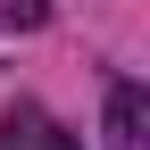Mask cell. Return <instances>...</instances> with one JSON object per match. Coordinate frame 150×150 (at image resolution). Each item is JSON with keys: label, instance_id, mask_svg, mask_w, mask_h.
<instances>
[{"label": "cell", "instance_id": "obj_1", "mask_svg": "<svg viewBox=\"0 0 150 150\" xmlns=\"http://www.w3.org/2000/svg\"><path fill=\"white\" fill-rule=\"evenodd\" d=\"M108 150H150V92L108 83Z\"/></svg>", "mask_w": 150, "mask_h": 150}, {"label": "cell", "instance_id": "obj_2", "mask_svg": "<svg viewBox=\"0 0 150 150\" xmlns=\"http://www.w3.org/2000/svg\"><path fill=\"white\" fill-rule=\"evenodd\" d=\"M0 150H75V134H59V117H50V108L17 100L8 125H0Z\"/></svg>", "mask_w": 150, "mask_h": 150}, {"label": "cell", "instance_id": "obj_3", "mask_svg": "<svg viewBox=\"0 0 150 150\" xmlns=\"http://www.w3.org/2000/svg\"><path fill=\"white\" fill-rule=\"evenodd\" d=\"M42 17H50L42 0H0V25H8V33H33V25H42Z\"/></svg>", "mask_w": 150, "mask_h": 150}]
</instances>
